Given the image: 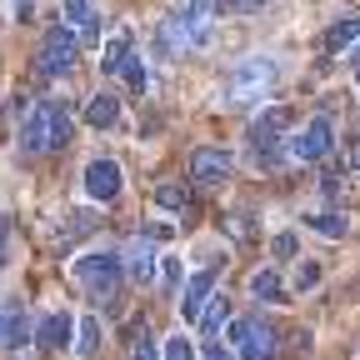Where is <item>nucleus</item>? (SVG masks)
Instances as JSON below:
<instances>
[{
    "mask_svg": "<svg viewBox=\"0 0 360 360\" xmlns=\"http://www.w3.org/2000/svg\"><path fill=\"white\" fill-rule=\"evenodd\" d=\"M70 130H75V120H70V105L65 101H35L25 110V120H20V146L30 155L65 150L70 146Z\"/></svg>",
    "mask_w": 360,
    "mask_h": 360,
    "instance_id": "nucleus-1",
    "label": "nucleus"
},
{
    "mask_svg": "<svg viewBox=\"0 0 360 360\" xmlns=\"http://www.w3.org/2000/svg\"><path fill=\"white\" fill-rule=\"evenodd\" d=\"M281 85V65L270 60V56H250V60H240L231 75H225V105H260V101H270V90Z\"/></svg>",
    "mask_w": 360,
    "mask_h": 360,
    "instance_id": "nucleus-2",
    "label": "nucleus"
},
{
    "mask_svg": "<svg viewBox=\"0 0 360 360\" xmlns=\"http://www.w3.org/2000/svg\"><path fill=\"white\" fill-rule=\"evenodd\" d=\"M285 125H290V110H285V105H270V110H260V115L250 120L245 141H250V160H255V165L276 170V165H285V160H290V155L281 150V135H285Z\"/></svg>",
    "mask_w": 360,
    "mask_h": 360,
    "instance_id": "nucleus-3",
    "label": "nucleus"
},
{
    "mask_svg": "<svg viewBox=\"0 0 360 360\" xmlns=\"http://www.w3.org/2000/svg\"><path fill=\"white\" fill-rule=\"evenodd\" d=\"M120 255L115 250H85L75 265H70V276L90 290V295H101V300H115V285H120Z\"/></svg>",
    "mask_w": 360,
    "mask_h": 360,
    "instance_id": "nucleus-4",
    "label": "nucleus"
},
{
    "mask_svg": "<svg viewBox=\"0 0 360 360\" xmlns=\"http://www.w3.org/2000/svg\"><path fill=\"white\" fill-rule=\"evenodd\" d=\"M231 350L236 360H276V330L265 321L240 315V321H231Z\"/></svg>",
    "mask_w": 360,
    "mask_h": 360,
    "instance_id": "nucleus-5",
    "label": "nucleus"
},
{
    "mask_svg": "<svg viewBox=\"0 0 360 360\" xmlns=\"http://www.w3.org/2000/svg\"><path fill=\"white\" fill-rule=\"evenodd\" d=\"M75 51H80V35L70 30V25H51L45 30V40H40V75H70V65H75Z\"/></svg>",
    "mask_w": 360,
    "mask_h": 360,
    "instance_id": "nucleus-6",
    "label": "nucleus"
},
{
    "mask_svg": "<svg viewBox=\"0 0 360 360\" xmlns=\"http://www.w3.org/2000/svg\"><path fill=\"white\" fill-rule=\"evenodd\" d=\"M330 146H335V125H330V115H315V120H305V130L285 146V155H290V160H326Z\"/></svg>",
    "mask_w": 360,
    "mask_h": 360,
    "instance_id": "nucleus-7",
    "label": "nucleus"
},
{
    "mask_svg": "<svg viewBox=\"0 0 360 360\" xmlns=\"http://www.w3.org/2000/svg\"><path fill=\"white\" fill-rule=\"evenodd\" d=\"M231 150H220V146H200L195 155H191V180L195 186H205V191H215V186H225L231 180Z\"/></svg>",
    "mask_w": 360,
    "mask_h": 360,
    "instance_id": "nucleus-8",
    "label": "nucleus"
},
{
    "mask_svg": "<svg viewBox=\"0 0 360 360\" xmlns=\"http://www.w3.org/2000/svg\"><path fill=\"white\" fill-rule=\"evenodd\" d=\"M20 345H30V315L20 295H6L0 300V350H20Z\"/></svg>",
    "mask_w": 360,
    "mask_h": 360,
    "instance_id": "nucleus-9",
    "label": "nucleus"
},
{
    "mask_svg": "<svg viewBox=\"0 0 360 360\" xmlns=\"http://www.w3.org/2000/svg\"><path fill=\"white\" fill-rule=\"evenodd\" d=\"M85 195L96 200V205H110L120 195V165L110 155H96V160L85 165Z\"/></svg>",
    "mask_w": 360,
    "mask_h": 360,
    "instance_id": "nucleus-10",
    "label": "nucleus"
},
{
    "mask_svg": "<svg viewBox=\"0 0 360 360\" xmlns=\"http://www.w3.org/2000/svg\"><path fill=\"white\" fill-rule=\"evenodd\" d=\"M120 265H125V276H135L141 285L155 281V270H160V260H155V236H135V240L125 245Z\"/></svg>",
    "mask_w": 360,
    "mask_h": 360,
    "instance_id": "nucleus-11",
    "label": "nucleus"
},
{
    "mask_svg": "<svg viewBox=\"0 0 360 360\" xmlns=\"http://www.w3.org/2000/svg\"><path fill=\"white\" fill-rule=\"evenodd\" d=\"M180 25H186V40L195 45H210V35H215V0H191L186 11H180Z\"/></svg>",
    "mask_w": 360,
    "mask_h": 360,
    "instance_id": "nucleus-12",
    "label": "nucleus"
},
{
    "mask_svg": "<svg viewBox=\"0 0 360 360\" xmlns=\"http://www.w3.org/2000/svg\"><path fill=\"white\" fill-rule=\"evenodd\" d=\"M70 335H75V326H70V315H65V310L40 315V326L30 330V340H35L40 350H51V355H56V350H65V345H70Z\"/></svg>",
    "mask_w": 360,
    "mask_h": 360,
    "instance_id": "nucleus-13",
    "label": "nucleus"
},
{
    "mask_svg": "<svg viewBox=\"0 0 360 360\" xmlns=\"http://www.w3.org/2000/svg\"><path fill=\"white\" fill-rule=\"evenodd\" d=\"M215 295V270H195V276H186V290H180V315L186 321H200L205 300Z\"/></svg>",
    "mask_w": 360,
    "mask_h": 360,
    "instance_id": "nucleus-14",
    "label": "nucleus"
},
{
    "mask_svg": "<svg viewBox=\"0 0 360 360\" xmlns=\"http://www.w3.org/2000/svg\"><path fill=\"white\" fill-rule=\"evenodd\" d=\"M85 125H96V130H115L120 125V101L110 96V90H101V96L85 101Z\"/></svg>",
    "mask_w": 360,
    "mask_h": 360,
    "instance_id": "nucleus-15",
    "label": "nucleus"
},
{
    "mask_svg": "<svg viewBox=\"0 0 360 360\" xmlns=\"http://www.w3.org/2000/svg\"><path fill=\"white\" fill-rule=\"evenodd\" d=\"M155 205L170 210V215H191L195 210V195H191L186 180H165V186H155Z\"/></svg>",
    "mask_w": 360,
    "mask_h": 360,
    "instance_id": "nucleus-16",
    "label": "nucleus"
},
{
    "mask_svg": "<svg viewBox=\"0 0 360 360\" xmlns=\"http://www.w3.org/2000/svg\"><path fill=\"white\" fill-rule=\"evenodd\" d=\"M250 295L265 300V305H290V290H285V281L276 276V270H255V276H250Z\"/></svg>",
    "mask_w": 360,
    "mask_h": 360,
    "instance_id": "nucleus-17",
    "label": "nucleus"
},
{
    "mask_svg": "<svg viewBox=\"0 0 360 360\" xmlns=\"http://www.w3.org/2000/svg\"><path fill=\"white\" fill-rule=\"evenodd\" d=\"M101 345H105L101 321H96V315H80V326H75V355H80V360H96Z\"/></svg>",
    "mask_w": 360,
    "mask_h": 360,
    "instance_id": "nucleus-18",
    "label": "nucleus"
},
{
    "mask_svg": "<svg viewBox=\"0 0 360 360\" xmlns=\"http://www.w3.org/2000/svg\"><path fill=\"white\" fill-rule=\"evenodd\" d=\"M360 40V15H340L330 30H326V51H345V45Z\"/></svg>",
    "mask_w": 360,
    "mask_h": 360,
    "instance_id": "nucleus-19",
    "label": "nucleus"
},
{
    "mask_svg": "<svg viewBox=\"0 0 360 360\" xmlns=\"http://www.w3.org/2000/svg\"><path fill=\"white\" fill-rule=\"evenodd\" d=\"M220 326H231V300H225V295H210V300H205V310H200V330H205V335H215Z\"/></svg>",
    "mask_w": 360,
    "mask_h": 360,
    "instance_id": "nucleus-20",
    "label": "nucleus"
},
{
    "mask_svg": "<svg viewBox=\"0 0 360 360\" xmlns=\"http://www.w3.org/2000/svg\"><path fill=\"white\" fill-rule=\"evenodd\" d=\"M305 225L315 236H326V240H340L345 236V215H335V210H315V215H305Z\"/></svg>",
    "mask_w": 360,
    "mask_h": 360,
    "instance_id": "nucleus-21",
    "label": "nucleus"
},
{
    "mask_svg": "<svg viewBox=\"0 0 360 360\" xmlns=\"http://www.w3.org/2000/svg\"><path fill=\"white\" fill-rule=\"evenodd\" d=\"M125 56H130V30H120V35H110V40H105V51H101V70H105V75H115Z\"/></svg>",
    "mask_w": 360,
    "mask_h": 360,
    "instance_id": "nucleus-22",
    "label": "nucleus"
},
{
    "mask_svg": "<svg viewBox=\"0 0 360 360\" xmlns=\"http://www.w3.org/2000/svg\"><path fill=\"white\" fill-rule=\"evenodd\" d=\"M186 25H180V15H170V20H160V56H175V51H186Z\"/></svg>",
    "mask_w": 360,
    "mask_h": 360,
    "instance_id": "nucleus-23",
    "label": "nucleus"
},
{
    "mask_svg": "<svg viewBox=\"0 0 360 360\" xmlns=\"http://www.w3.org/2000/svg\"><path fill=\"white\" fill-rule=\"evenodd\" d=\"M65 25H70V30H101V25H96V11H90V0H65Z\"/></svg>",
    "mask_w": 360,
    "mask_h": 360,
    "instance_id": "nucleus-24",
    "label": "nucleus"
},
{
    "mask_svg": "<svg viewBox=\"0 0 360 360\" xmlns=\"http://www.w3.org/2000/svg\"><path fill=\"white\" fill-rule=\"evenodd\" d=\"M115 75H120L130 90H146V85H150V75H146V65H141V56H135V51L120 60V70H115Z\"/></svg>",
    "mask_w": 360,
    "mask_h": 360,
    "instance_id": "nucleus-25",
    "label": "nucleus"
},
{
    "mask_svg": "<svg viewBox=\"0 0 360 360\" xmlns=\"http://www.w3.org/2000/svg\"><path fill=\"white\" fill-rule=\"evenodd\" d=\"M160 360H200V350H195L191 335H180V330H175V335L165 340V355H160Z\"/></svg>",
    "mask_w": 360,
    "mask_h": 360,
    "instance_id": "nucleus-26",
    "label": "nucleus"
},
{
    "mask_svg": "<svg viewBox=\"0 0 360 360\" xmlns=\"http://www.w3.org/2000/svg\"><path fill=\"white\" fill-rule=\"evenodd\" d=\"M260 6H265V0H215L220 15H255Z\"/></svg>",
    "mask_w": 360,
    "mask_h": 360,
    "instance_id": "nucleus-27",
    "label": "nucleus"
},
{
    "mask_svg": "<svg viewBox=\"0 0 360 360\" xmlns=\"http://www.w3.org/2000/svg\"><path fill=\"white\" fill-rule=\"evenodd\" d=\"M130 360H155V340H150V330L141 326L135 330V345H130Z\"/></svg>",
    "mask_w": 360,
    "mask_h": 360,
    "instance_id": "nucleus-28",
    "label": "nucleus"
},
{
    "mask_svg": "<svg viewBox=\"0 0 360 360\" xmlns=\"http://www.w3.org/2000/svg\"><path fill=\"white\" fill-rule=\"evenodd\" d=\"M315 285H321V265L305 260V265L295 270V290H315Z\"/></svg>",
    "mask_w": 360,
    "mask_h": 360,
    "instance_id": "nucleus-29",
    "label": "nucleus"
},
{
    "mask_svg": "<svg viewBox=\"0 0 360 360\" xmlns=\"http://www.w3.org/2000/svg\"><path fill=\"white\" fill-rule=\"evenodd\" d=\"M200 360H236V350L225 345V340H205V350H200Z\"/></svg>",
    "mask_w": 360,
    "mask_h": 360,
    "instance_id": "nucleus-30",
    "label": "nucleus"
},
{
    "mask_svg": "<svg viewBox=\"0 0 360 360\" xmlns=\"http://www.w3.org/2000/svg\"><path fill=\"white\" fill-rule=\"evenodd\" d=\"M270 250H276L281 260H290V255H295V236H276V240H270Z\"/></svg>",
    "mask_w": 360,
    "mask_h": 360,
    "instance_id": "nucleus-31",
    "label": "nucleus"
},
{
    "mask_svg": "<svg viewBox=\"0 0 360 360\" xmlns=\"http://www.w3.org/2000/svg\"><path fill=\"white\" fill-rule=\"evenodd\" d=\"M160 270H165V285H180V281H186V276H180V260H175V255H165Z\"/></svg>",
    "mask_w": 360,
    "mask_h": 360,
    "instance_id": "nucleus-32",
    "label": "nucleus"
},
{
    "mask_svg": "<svg viewBox=\"0 0 360 360\" xmlns=\"http://www.w3.org/2000/svg\"><path fill=\"white\" fill-rule=\"evenodd\" d=\"M6 240H11V220L0 215V265H6Z\"/></svg>",
    "mask_w": 360,
    "mask_h": 360,
    "instance_id": "nucleus-33",
    "label": "nucleus"
},
{
    "mask_svg": "<svg viewBox=\"0 0 360 360\" xmlns=\"http://www.w3.org/2000/svg\"><path fill=\"white\" fill-rule=\"evenodd\" d=\"M11 6L20 11V20H30V11H35V0H11Z\"/></svg>",
    "mask_w": 360,
    "mask_h": 360,
    "instance_id": "nucleus-34",
    "label": "nucleus"
},
{
    "mask_svg": "<svg viewBox=\"0 0 360 360\" xmlns=\"http://www.w3.org/2000/svg\"><path fill=\"white\" fill-rule=\"evenodd\" d=\"M350 70H355V85H360V45H355V56H350Z\"/></svg>",
    "mask_w": 360,
    "mask_h": 360,
    "instance_id": "nucleus-35",
    "label": "nucleus"
},
{
    "mask_svg": "<svg viewBox=\"0 0 360 360\" xmlns=\"http://www.w3.org/2000/svg\"><path fill=\"white\" fill-rule=\"evenodd\" d=\"M350 165L360 170V141H350Z\"/></svg>",
    "mask_w": 360,
    "mask_h": 360,
    "instance_id": "nucleus-36",
    "label": "nucleus"
},
{
    "mask_svg": "<svg viewBox=\"0 0 360 360\" xmlns=\"http://www.w3.org/2000/svg\"><path fill=\"white\" fill-rule=\"evenodd\" d=\"M0 25H6V15H0Z\"/></svg>",
    "mask_w": 360,
    "mask_h": 360,
    "instance_id": "nucleus-37",
    "label": "nucleus"
}]
</instances>
